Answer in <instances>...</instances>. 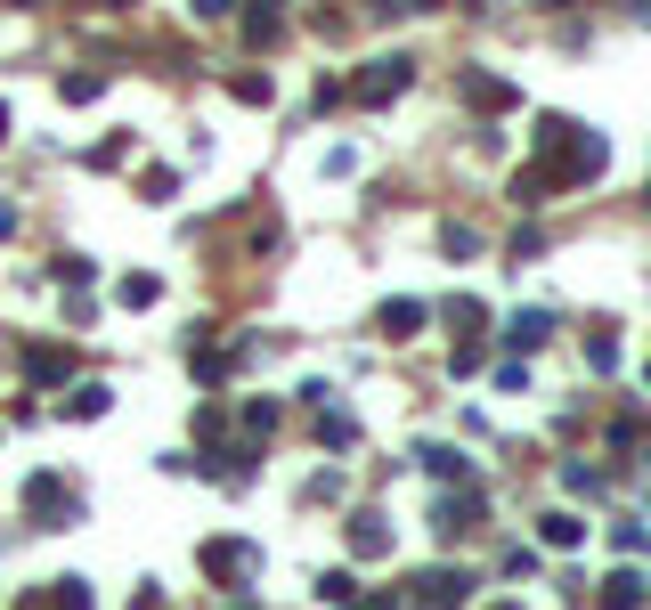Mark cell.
Returning <instances> with one entry per match:
<instances>
[{"label": "cell", "mask_w": 651, "mask_h": 610, "mask_svg": "<svg viewBox=\"0 0 651 610\" xmlns=\"http://www.w3.org/2000/svg\"><path fill=\"white\" fill-rule=\"evenodd\" d=\"M635 602H643V578H635V570H619V578L603 586V610H635Z\"/></svg>", "instance_id": "6"}, {"label": "cell", "mask_w": 651, "mask_h": 610, "mask_svg": "<svg viewBox=\"0 0 651 610\" xmlns=\"http://www.w3.org/2000/svg\"><path fill=\"white\" fill-rule=\"evenodd\" d=\"M9 220H17V212H9V204H0V236H9Z\"/></svg>", "instance_id": "12"}, {"label": "cell", "mask_w": 651, "mask_h": 610, "mask_svg": "<svg viewBox=\"0 0 651 610\" xmlns=\"http://www.w3.org/2000/svg\"><path fill=\"white\" fill-rule=\"evenodd\" d=\"M546 326H554V318H546V310H521V318H513V326H505V334H513V342H521V350H538V342H546Z\"/></svg>", "instance_id": "7"}, {"label": "cell", "mask_w": 651, "mask_h": 610, "mask_svg": "<svg viewBox=\"0 0 651 610\" xmlns=\"http://www.w3.org/2000/svg\"><path fill=\"white\" fill-rule=\"evenodd\" d=\"M416 326H424V301H383V334L391 342H407Z\"/></svg>", "instance_id": "4"}, {"label": "cell", "mask_w": 651, "mask_h": 610, "mask_svg": "<svg viewBox=\"0 0 651 610\" xmlns=\"http://www.w3.org/2000/svg\"><path fill=\"white\" fill-rule=\"evenodd\" d=\"M464 594H472L464 570H432V578H424V610H448V602H464Z\"/></svg>", "instance_id": "3"}, {"label": "cell", "mask_w": 651, "mask_h": 610, "mask_svg": "<svg viewBox=\"0 0 651 610\" xmlns=\"http://www.w3.org/2000/svg\"><path fill=\"white\" fill-rule=\"evenodd\" d=\"M464 98H472V106H505V82H489V74H464Z\"/></svg>", "instance_id": "9"}, {"label": "cell", "mask_w": 651, "mask_h": 610, "mask_svg": "<svg viewBox=\"0 0 651 610\" xmlns=\"http://www.w3.org/2000/svg\"><path fill=\"white\" fill-rule=\"evenodd\" d=\"M586 537V521H570V513H546V545H578Z\"/></svg>", "instance_id": "10"}, {"label": "cell", "mask_w": 651, "mask_h": 610, "mask_svg": "<svg viewBox=\"0 0 651 610\" xmlns=\"http://www.w3.org/2000/svg\"><path fill=\"white\" fill-rule=\"evenodd\" d=\"M383 545H391V537H383V521H375V513L350 521V554H383Z\"/></svg>", "instance_id": "5"}, {"label": "cell", "mask_w": 651, "mask_h": 610, "mask_svg": "<svg viewBox=\"0 0 651 610\" xmlns=\"http://www.w3.org/2000/svg\"><path fill=\"white\" fill-rule=\"evenodd\" d=\"M57 610H90V594H82V586L66 578V586H57Z\"/></svg>", "instance_id": "11"}, {"label": "cell", "mask_w": 651, "mask_h": 610, "mask_svg": "<svg viewBox=\"0 0 651 610\" xmlns=\"http://www.w3.org/2000/svg\"><path fill=\"white\" fill-rule=\"evenodd\" d=\"M0 131H9V106H0Z\"/></svg>", "instance_id": "13"}, {"label": "cell", "mask_w": 651, "mask_h": 610, "mask_svg": "<svg viewBox=\"0 0 651 610\" xmlns=\"http://www.w3.org/2000/svg\"><path fill=\"white\" fill-rule=\"evenodd\" d=\"M204 570H212V578H236V570H253V545H236V537L204 545Z\"/></svg>", "instance_id": "2"}, {"label": "cell", "mask_w": 651, "mask_h": 610, "mask_svg": "<svg viewBox=\"0 0 651 610\" xmlns=\"http://www.w3.org/2000/svg\"><path fill=\"white\" fill-rule=\"evenodd\" d=\"M424 464H432V472H440V480H472V464H464V456H456V448H424Z\"/></svg>", "instance_id": "8"}, {"label": "cell", "mask_w": 651, "mask_h": 610, "mask_svg": "<svg viewBox=\"0 0 651 610\" xmlns=\"http://www.w3.org/2000/svg\"><path fill=\"white\" fill-rule=\"evenodd\" d=\"M399 90H407V57H375V66L359 74V98H367V106H383V98H399Z\"/></svg>", "instance_id": "1"}]
</instances>
